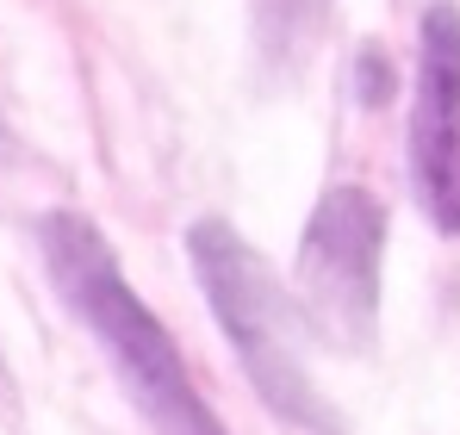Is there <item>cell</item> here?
Listing matches in <instances>:
<instances>
[{
    "instance_id": "cell-5",
    "label": "cell",
    "mask_w": 460,
    "mask_h": 435,
    "mask_svg": "<svg viewBox=\"0 0 460 435\" xmlns=\"http://www.w3.org/2000/svg\"><path fill=\"white\" fill-rule=\"evenodd\" d=\"M323 13H330V0H255V38H261L268 63L293 69L311 50V38L323 31Z\"/></svg>"
},
{
    "instance_id": "cell-3",
    "label": "cell",
    "mask_w": 460,
    "mask_h": 435,
    "mask_svg": "<svg viewBox=\"0 0 460 435\" xmlns=\"http://www.w3.org/2000/svg\"><path fill=\"white\" fill-rule=\"evenodd\" d=\"M385 206L367 187H330L299 236V305L342 349H367L380 324Z\"/></svg>"
},
{
    "instance_id": "cell-2",
    "label": "cell",
    "mask_w": 460,
    "mask_h": 435,
    "mask_svg": "<svg viewBox=\"0 0 460 435\" xmlns=\"http://www.w3.org/2000/svg\"><path fill=\"white\" fill-rule=\"evenodd\" d=\"M187 262L206 287L218 330L230 336L236 361L249 373V386L261 392V404L311 435H342V417L323 404V392L305 367L299 305L280 287V274L268 268V255L255 243H243V230H230L225 218H199L187 230Z\"/></svg>"
},
{
    "instance_id": "cell-4",
    "label": "cell",
    "mask_w": 460,
    "mask_h": 435,
    "mask_svg": "<svg viewBox=\"0 0 460 435\" xmlns=\"http://www.w3.org/2000/svg\"><path fill=\"white\" fill-rule=\"evenodd\" d=\"M411 187L442 236H460V6L436 0L417 25Z\"/></svg>"
},
{
    "instance_id": "cell-6",
    "label": "cell",
    "mask_w": 460,
    "mask_h": 435,
    "mask_svg": "<svg viewBox=\"0 0 460 435\" xmlns=\"http://www.w3.org/2000/svg\"><path fill=\"white\" fill-rule=\"evenodd\" d=\"M385 93H392V69H385V57H380V50H361V100L380 106Z\"/></svg>"
},
{
    "instance_id": "cell-1",
    "label": "cell",
    "mask_w": 460,
    "mask_h": 435,
    "mask_svg": "<svg viewBox=\"0 0 460 435\" xmlns=\"http://www.w3.org/2000/svg\"><path fill=\"white\" fill-rule=\"evenodd\" d=\"M38 249H44V268H50V280L63 292V305L106 349L119 386L131 392V404L144 411V423L155 435H225L218 411L199 398L193 373L181 361L174 336L137 298V287L119 274V255H112V243L100 236L93 218L44 212L38 218Z\"/></svg>"
}]
</instances>
